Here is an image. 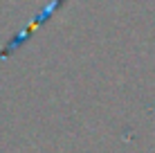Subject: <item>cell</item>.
I'll return each instance as SVG.
<instances>
[{"instance_id":"1","label":"cell","mask_w":155,"mask_h":153,"mask_svg":"<svg viewBox=\"0 0 155 153\" xmlns=\"http://www.w3.org/2000/svg\"><path fill=\"white\" fill-rule=\"evenodd\" d=\"M63 5H65V0H52V2L47 5V7L43 9V12H41V14H38V16H36V18H34V20H31V23L27 25V27H25V29H20L18 34H16L14 38L9 41L5 50H0V59H7V56H12V54H14L16 50H18L20 45H25V43L29 41V36L34 34V32L38 29V27H43V25H45L47 20H50L52 16H54V14L58 12V9L63 7Z\"/></svg>"}]
</instances>
